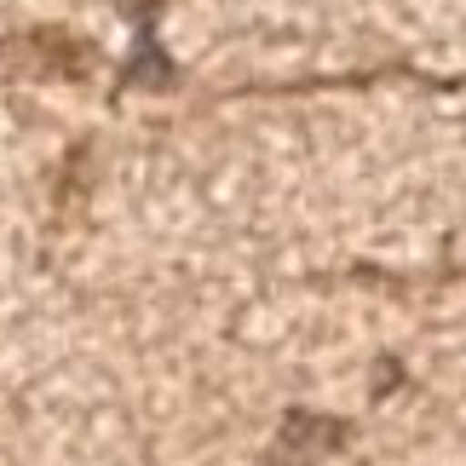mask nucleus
<instances>
[{"instance_id":"1","label":"nucleus","mask_w":466,"mask_h":466,"mask_svg":"<svg viewBox=\"0 0 466 466\" xmlns=\"http://www.w3.org/2000/svg\"><path fill=\"white\" fill-rule=\"evenodd\" d=\"M339 438H346V432H339V420L289 415V426H282V438H277V450H271V466H317Z\"/></svg>"}]
</instances>
